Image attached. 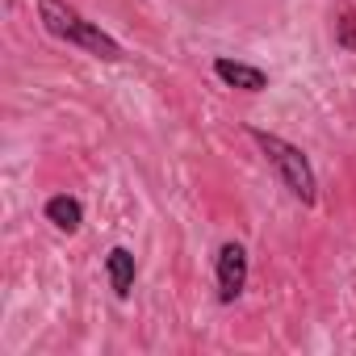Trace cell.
Returning <instances> with one entry per match:
<instances>
[{
  "instance_id": "8992f818",
  "label": "cell",
  "mask_w": 356,
  "mask_h": 356,
  "mask_svg": "<svg viewBox=\"0 0 356 356\" xmlns=\"http://www.w3.org/2000/svg\"><path fill=\"white\" fill-rule=\"evenodd\" d=\"M47 222H51L55 231H63V235L80 231V222H84V206H80V197H67V193L51 197V202H47Z\"/></svg>"
},
{
  "instance_id": "5b68a950",
  "label": "cell",
  "mask_w": 356,
  "mask_h": 356,
  "mask_svg": "<svg viewBox=\"0 0 356 356\" xmlns=\"http://www.w3.org/2000/svg\"><path fill=\"white\" fill-rule=\"evenodd\" d=\"M105 273H109V285L118 298H130L134 289V277H138V264H134V252L130 248H109L105 256Z\"/></svg>"
},
{
  "instance_id": "3957f363",
  "label": "cell",
  "mask_w": 356,
  "mask_h": 356,
  "mask_svg": "<svg viewBox=\"0 0 356 356\" xmlns=\"http://www.w3.org/2000/svg\"><path fill=\"white\" fill-rule=\"evenodd\" d=\"M214 277H218V302L231 306L243 289H248V252L243 243H222L218 248V260H214Z\"/></svg>"
},
{
  "instance_id": "6da1fadb",
  "label": "cell",
  "mask_w": 356,
  "mask_h": 356,
  "mask_svg": "<svg viewBox=\"0 0 356 356\" xmlns=\"http://www.w3.org/2000/svg\"><path fill=\"white\" fill-rule=\"evenodd\" d=\"M38 17H42V26H47L55 38H63V42H72V47H80V51H88V55H97V59H109V63L122 59V42L109 38L97 22H88L80 9H72L67 0H38Z\"/></svg>"
},
{
  "instance_id": "52a82bcc",
  "label": "cell",
  "mask_w": 356,
  "mask_h": 356,
  "mask_svg": "<svg viewBox=\"0 0 356 356\" xmlns=\"http://www.w3.org/2000/svg\"><path fill=\"white\" fill-rule=\"evenodd\" d=\"M335 47L356 51V9L352 5H339V13H335Z\"/></svg>"
},
{
  "instance_id": "7a4b0ae2",
  "label": "cell",
  "mask_w": 356,
  "mask_h": 356,
  "mask_svg": "<svg viewBox=\"0 0 356 356\" xmlns=\"http://www.w3.org/2000/svg\"><path fill=\"white\" fill-rule=\"evenodd\" d=\"M252 134V143L264 151V159H268V168L281 176V185L302 202V206H314L318 202V181H314V168H310V159L302 155V147H293L289 138H281V134H268V130H248Z\"/></svg>"
},
{
  "instance_id": "277c9868",
  "label": "cell",
  "mask_w": 356,
  "mask_h": 356,
  "mask_svg": "<svg viewBox=\"0 0 356 356\" xmlns=\"http://www.w3.org/2000/svg\"><path fill=\"white\" fill-rule=\"evenodd\" d=\"M214 76L239 92H264L268 88V72L256 63H239V59H214Z\"/></svg>"
}]
</instances>
